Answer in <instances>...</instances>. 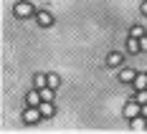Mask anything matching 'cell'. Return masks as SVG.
I'll return each instance as SVG.
<instances>
[{
    "instance_id": "obj_7",
    "label": "cell",
    "mask_w": 147,
    "mask_h": 134,
    "mask_svg": "<svg viewBox=\"0 0 147 134\" xmlns=\"http://www.w3.org/2000/svg\"><path fill=\"white\" fill-rule=\"evenodd\" d=\"M41 101H43V99H41V91H30L28 94V104L30 106H38Z\"/></svg>"
},
{
    "instance_id": "obj_15",
    "label": "cell",
    "mask_w": 147,
    "mask_h": 134,
    "mask_svg": "<svg viewBox=\"0 0 147 134\" xmlns=\"http://www.w3.org/2000/svg\"><path fill=\"white\" fill-rule=\"evenodd\" d=\"M137 101H140V104H147V89H140V91H137Z\"/></svg>"
},
{
    "instance_id": "obj_14",
    "label": "cell",
    "mask_w": 147,
    "mask_h": 134,
    "mask_svg": "<svg viewBox=\"0 0 147 134\" xmlns=\"http://www.w3.org/2000/svg\"><path fill=\"white\" fill-rule=\"evenodd\" d=\"M61 84V78L56 74H48V86H51V89H56V86H59Z\"/></svg>"
},
{
    "instance_id": "obj_18",
    "label": "cell",
    "mask_w": 147,
    "mask_h": 134,
    "mask_svg": "<svg viewBox=\"0 0 147 134\" xmlns=\"http://www.w3.org/2000/svg\"><path fill=\"white\" fill-rule=\"evenodd\" d=\"M142 117H147V104H142Z\"/></svg>"
},
{
    "instance_id": "obj_6",
    "label": "cell",
    "mask_w": 147,
    "mask_h": 134,
    "mask_svg": "<svg viewBox=\"0 0 147 134\" xmlns=\"http://www.w3.org/2000/svg\"><path fill=\"white\" fill-rule=\"evenodd\" d=\"M137 41H140V38H129V41H127V48H129V53H140V51H142V46L137 43Z\"/></svg>"
},
{
    "instance_id": "obj_19",
    "label": "cell",
    "mask_w": 147,
    "mask_h": 134,
    "mask_svg": "<svg viewBox=\"0 0 147 134\" xmlns=\"http://www.w3.org/2000/svg\"><path fill=\"white\" fill-rule=\"evenodd\" d=\"M142 13L147 15V0H145V3H142Z\"/></svg>"
},
{
    "instance_id": "obj_10",
    "label": "cell",
    "mask_w": 147,
    "mask_h": 134,
    "mask_svg": "<svg viewBox=\"0 0 147 134\" xmlns=\"http://www.w3.org/2000/svg\"><path fill=\"white\" fill-rule=\"evenodd\" d=\"M38 23H41V25H51V23H53V18H51V13H38Z\"/></svg>"
},
{
    "instance_id": "obj_1",
    "label": "cell",
    "mask_w": 147,
    "mask_h": 134,
    "mask_svg": "<svg viewBox=\"0 0 147 134\" xmlns=\"http://www.w3.org/2000/svg\"><path fill=\"white\" fill-rule=\"evenodd\" d=\"M142 114V104L140 101H129V104L124 106V117L127 119H134V117H140Z\"/></svg>"
},
{
    "instance_id": "obj_4",
    "label": "cell",
    "mask_w": 147,
    "mask_h": 134,
    "mask_svg": "<svg viewBox=\"0 0 147 134\" xmlns=\"http://www.w3.org/2000/svg\"><path fill=\"white\" fill-rule=\"evenodd\" d=\"M147 117H134V119H132V129H134V132H145V129H147Z\"/></svg>"
},
{
    "instance_id": "obj_2",
    "label": "cell",
    "mask_w": 147,
    "mask_h": 134,
    "mask_svg": "<svg viewBox=\"0 0 147 134\" xmlns=\"http://www.w3.org/2000/svg\"><path fill=\"white\" fill-rule=\"evenodd\" d=\"M30 13H33L30 3H18V5H15V15H18V18H28Z\"/></svg>"
},
{
    "instance_id": "obj_16",
    "label": "cell",
    "mask_w": 147,
    "mask_h": 134,
    "mask_svg": "<svg viewBox=\"0 0 147 134\" xmlns=\"http://www.w3.org/2000/svg\"><path fill=\"white\" fill-rule=\"evenodd\" d=\"M132 36H134V38H142V36H145L142 25H134V28H132Z\"/></svg>"
},
{
    "instance_id": "obj_5",
    "label": "cell",
    "mask_w": 147,
    "mask_h": 134,
    "mask_svg": "<svg viewBox=\"0 0 147 134\" xmlns=\"http://www.w3.org/2000/svg\"><path fill=\"white\" fill-rule=\"evenodd\" d=\"M119 78L127 84V81H134V78H137V74H134L132 68H122V71H119Z\"/></svg>"
},
{
    "instance_id": "obj_8",
    "label": "cell",
    "mask_w": 147,
    "mask_h": 134,
    "mask_svg": "<svg viewBox=\"0 0 147 134\" xmlns=\"http://www.w3.org/2000/svg\"><path fill=\"white\" fill-rule=\"evenodd\" d=\"M41 114L43 117H53V104L51 101H41Z\"/></svg>"
},
{
    "instance_id": "obj_12",
    "label": "cell",
    "mask_w": 147,
    "mask_h": 134,
    "mask_svg": "<svg viewBox=\"0 0 147 134\" xmlns=\"http://www.w3.org/2000/svg\"><path fill=\"white\" fill-rule=\"evenodd\" d=\"M107 63H109V66H119V63H122V56H119V53H109Z\"/></svg>"
},
{
    "instance_id": "obj_9",
    "label": "cell",
    "mask_w": 147,
    "mask_h": 134,
    "mask_svg": "<svg viewBox=\"0 0 147 134\" xmlns=\"http://www.w3.org/2000/svg\"><path fill=\"white\" fill-rule=\"evenodd\" d=\"M134 86H137V91H140V89H147V74H137Z\"/></svg>"
},
{
    "instance_id": "obj_11",
    "label": "cell",
    "mask_w": 147,
    "mask_h": 134,
    "mask_svg": "<svg viewBox=\"0 0 147 134\" xmlns=\"http://www.w3.org/2000/svg\"><path fill=\"white\" fill-rule=\"evenodd\" d=\"M41 99H43V101H51V99H53V89H51V86H43V89H41Z\"/></svg>"
},
{
    "instance_id": "obj_13",
    "label": "cell",
    "mask_w": 147,
    "mask_h": 134,
    "mask_svg": "<svg viewBox=\"0 0 147 134\" xmlns=\"http://www.w3.org/2000/svg\"><path fill=\"white\" fill-rule=\"evenodd\" d=\"M46 84H48V76H43V74H36V86H38V89H43Z\"/></svg>"
},
{
    "instance_id": "obj_17",
    "label": "cell",
    "mask_w": 147,
    "mask_h": 134,
    "mask_svg": "<svg viewBox=\"0 0 147 134\" xmlns=\"http://www.w3.org/2000/svg\"><path fill=\"white\" fill-rule=\"evenodd\" d=\"M140 46H142V51H147V38H145V36L140 38Z\"/></svg>"
},
{
    "instance_id": "obj_3",
    "label": "cell",
    "mask_w": 147,
    "mask_h": 134,
    "mask_svg": "<svg viewBox=\"0 0 147 134\" xmlns=\"http://www.w3.org/2000/svg\"><path fill=\"white\" fill-rule=\"evenodd\" d=\"M41 117H43V114H41V109H28V111H26V121H28V124H36Z\"/></svg>"
}]
</instances>
